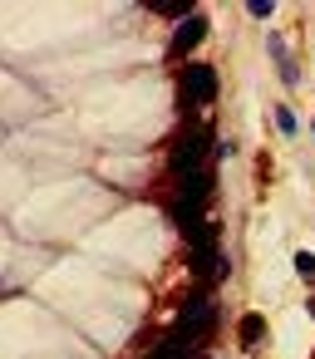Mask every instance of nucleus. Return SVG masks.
<instances>
[{"label": "nucleus", "mask_w": 315, "mask_h": 359, "mask_svg": "<svg viewBox=\"0 0 315 359\" xmlns=\"http://www.w3.org/2000/svg\"><path fill=\"white\" fill-rule=\"evenodd\" d=\"M276 128H281V133H295V118H290L286 104H276Z\"/></svg>", "instance_id": "obj_8"}, {"label": "nucleus", "mask_w": 315, "mask_h": 359, "mask_svg": "<svg viewBox=\"0 0 315 359\" xmlns=\"http://www.w3.org/2000/svg\"><path fill=\"white\" fill-rule=\"evenodd\" d=\"M305 310H310V315H315V295H310V300H305Z\"/></svg>", "instance_id": "obj_10"}, {"label": "nucleus", "mask_w": 315, "mask_h": 359, "mask_svg": "<svg viewBox=\"0 0 315 359\" xmlns=\"http://www.w3.org/2000/svg\"><path fill=\"white\" fill-rule=\"evenodd\" d=\"M148 11H158V15H168V20H192V0H148Z\"/></svg>", "instance_id": "obj_5"}, {"label": "nucleus", "mask_w": 315, "mask_h": 359, "mask_svg": "<svg viewBox=\"0 0 315 359\" xmlns=\"http://www.w3.org/2000/svg\"><path fill=\"white\" fill-rule=\"evenodd\" d=\"M261 334H266V320H261V315H241V339H246V344H256Z\"/></svg>", "instance_id": "obj_6"}, {"label": "nucleus", "mask_w": 315, "mask_h": 359, "mask_svg": "<svg viewBox=\"0 0 315 359\" xmlns=\"http://www.w3.org/2000/svg\"><path fill=\"white\" fill-rule=\"evenodd\" d=\"M182 99L187 104H212L217 99V69L212 65H187L182 69Z\"/></svg>", "instance_id": "obj_2"}, {"label": "nucleus", "mask_w": 315, "mask_h": 359, "mask_svg": "<svg viewBox=\"0 0 315 359\" xmlns=\"http://www.w3.org/2000/svg\"><path fill=\"white\" fill-rule=\"evenodd\" d=\"M246 11H251L256 20H271V11H276V6H271V0H251V6H246Z\"/></svg>", "instance_id": "obj_9"}, {"label": "nucleus", "mask_w": 315, "mask_h": 359, "mask_svg": "<svg viewBox=\"0 0 315 359\" xmlns=\"http://www.w3.org/2000/svg\"><path fill=\"white\" fill-rule=\"evenodd\" d=\"M295 276L315 285V256H310V251H295Z\"/></svg>", "instance_id": "obj_7"}, {"label": "nucleus", "mask_w": 315, "mask_h": 359, "mask_svg": "<svg viewBox=\"0 0 315 359\" xmlns=\"http://www.w3.org/2000/svg\"><path fill=\"white\" fill-rule=\"evenodd\" d=\"M212 320H217V310H212V300L207 295H192L187 305H182V315H177V325H173V344H192V339H207L212 334Z\"/></svg>", "instance_id": "obj_1"}, {"label": "nucleus", "mask_w": 315, "mask_h": 359, "mask_svg": "<svg viewBox=\"0 0 315 359\" xmlns=\"http://www.w3.org/2000/svg\"><path fill=\"white\" fill-rule=\"evenodd\" d=\"M266 50H271V60L281 65V79H286V84H295V60H290L286 40H281V35H271V40H266Z\"/></svg>", "instance_id": "obj_4"}, {"label": "nucleus", "mask_w": 315, "mask_h": 359, "mask_svg": "<svg viewBox=\"0 0 315 359\" xmlns=\"http://www.w3.org/2000/svg\"><path fill=\"white\" fill-rule=\"evenodd\" d=\"M202 35H207V15L182 20V25H177V35H173V55H187L192 45H202Z\"/></svg>", "instance_id": "obj_3"}]
</instances>
